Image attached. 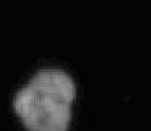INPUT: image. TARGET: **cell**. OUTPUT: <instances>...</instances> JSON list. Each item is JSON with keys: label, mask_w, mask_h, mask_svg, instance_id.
I'll return each mask as SVG.
<instances>
[{"label": "cell", "mask_w": 151, "mask_h": 131, "mask_svg": "<svg viewBox=\"0 0 151 131\" xmlns=\"http://www.w3.org/2000/svg\"><path fill=\"white\" fill-rule=\"evenodd\" d=\"M76 88L62 69L38 71L16 93L13 107L28 131H67Z\"/></svg>", "instance_id": "6da1fadb"}]
</instances>
